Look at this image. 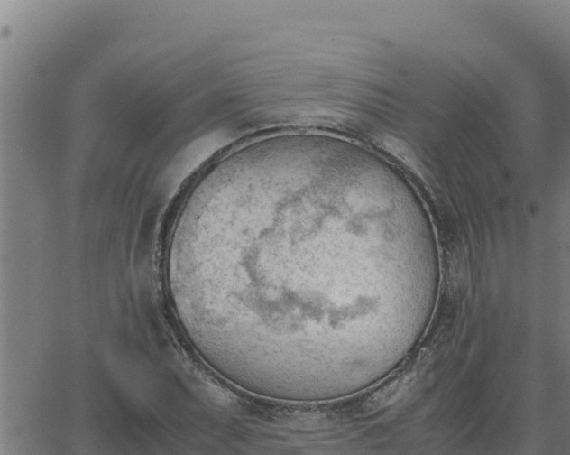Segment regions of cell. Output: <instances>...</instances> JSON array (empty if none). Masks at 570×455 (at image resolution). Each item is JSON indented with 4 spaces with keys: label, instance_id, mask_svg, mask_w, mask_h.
Returning a JSON list of instances; mask_svg holds the SVG:
<instances>
[{
    "label": "cell",
    "instance_id": "6da1fadb",
    "mask_svg": "<svg viewBox=\"0 0 570 455\" xmlns=\"http://www.w3.org/2000/svg\"><path fill=\"white\" fill-rule=\"evenodd\" d=\"M375 184L352 152L308 142L254 148L197 181L180 224V278L211 358L321 365L323 343L363 310L351 264L378 215Z\"/></svg>",
    "mask_w": 570,
    "mask_h": 455
}]
</instances>
